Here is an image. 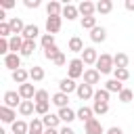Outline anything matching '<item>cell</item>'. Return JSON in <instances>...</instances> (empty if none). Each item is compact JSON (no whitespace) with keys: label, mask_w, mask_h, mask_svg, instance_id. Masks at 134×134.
<instances>
[{"label":"cell","mask_w":134,"mask_h":134,"mask_svg":"<svg viewBox=\"0 0 134 134\" xmlns=\"http://www.w3.org/2000/svg\"><path fill=\"white\" fill-rule=\"evenodd\" d=\"M84 61L82 59H71L67 63V77L71 80H77V77H84Z\"/></svg>","instance_id":"obj_1"},{"label":"cell","mask_w":134,"mask_h":134,"mask_svg":"<svg viewBox=\"0 0 134 134\" xmlns=\"http://www.w3.org/2000/svg\"><path fill=\"white\" fill-rule=\"evenodd\" d=\"M96 71L98 73H111V71H115V65H113V57L111 54H107V52H103L100 57H98V61H96Z\"/></svg>","instance_id":"obj_2"},{"label":"cell","mask_w":134,"mask_h":134,"mask_svg":"<svg viewBox=\"0 0 134 134\" xmlns=\"http://www.w3.org/2000/svg\"><path fill=\"white\" fill-rule=\"evenodd\" d=\"M2 100H4V107H10V109H19V105L23 103V98H21V94L17 90H6Z\"/></svg>","instance_id":"obj_3"},{"label":"cell","mask_w":134,"mask_h":134,"mask_svg":"<svg viewBox=\"0 0 134 134\" xmlns=\"http://www.w3.org/2000/svg\"><path fill=\"white\" fill-rule=\"evenodd\" d=\"M84 132H86V134H107L105 128H103V124H100L96 117H92L90 121L84 124Z\"/></svg>","instance_id":"obj_4"},{"label":"cell","mask_w":134,"mask_h":134,"mask_svg":"<svg viewBox=\"0 0 134 134\" xmlns=\"http://www.w3.org/2000/svg\"><path fill=\"white\" fill-rule=\"evenodd\" d=\"M98 57H100V54H98V52H96V50H94L92 46H86L80 59L84 61V65H96V61H98Z\"/></svg>","instance_id":"obj_5"},{"label":"cell","mask_w":134,"mask_h":134,"mask_svg":"<svg viewBox=\"0 0 134 134\" xmlns=\"http://www.w3.org/2000/svg\"><path fill=\"white\" fill-rule=\"evenodd\" d=\"M4 67L10 69V73L17 71V69H21V54H15V52L6 54V57H4Z\"/></svg>","instance_id":"obj_6"},{"label":"cell","mask_w":134,"mask_h":134,"mask_svg":"<svg viewBox=\"0 0 134 134\" xmlns=\"http://www.w3.org/2000/svg\"><path fill=\"white\" fill-rule=\"evenodd\" d=\"M98 82H100V73L96 71V67H90V69L84 71V84L94 88V84H98Z\"/></svg>","instance_id":"obj_7"},{"label":"cell","mask_w":134,"mask_h":134,"mask_svg":"<svg viewBox=\"0 0 134 134\" xmlns=\"http://www.w3.org/2000/svg\"><path fill=\"white\" fill-rule=\"evenodd\" d=\"M17 92L21 94V98H23V100H34V96H36V92H38V90L34 88V84H29V82H27V84H21Z\"/></svg>","instance_id":"obj_8"},{"label":"cell","mask_w":134,"mask_h":134,"mask_svg":"<svg viewBox=\"0 0 134 134\" xmlns=\"http://www.w3.org/2000/svg\"><path fill=\"white\" fill-rule=\"evenodd\" d=\"M77 98L80 100H88V98H94V88L88 86V84H77V90H75Z\"/></svg>","instance_id":"obj_9"},{"label":"cell","mask_w":134,"mask_h":134,"mask_svg":"<svg viewBox=\"0 0 134 134\" xmlns=\"http://www.w3.org/2000/svg\"><path fill=\"white\" fill-rule=\"evenodd\" d=\"M77 10H80V15H84V17H94V13H96V4L90 2V0H84V2L77 4Z\"/></svg>","instance_id":"obj_10"},{"label":"cell","mask_w":134,"mask_h":134,"mask_svg":"<svg viewBox=\"0 0 134 134\" xmlns=\"http://www.w3.org/2000/svg\"><path fill=\"white\" fill-rule=\"evenodd\" d=\"M75 90H77V84H75V80H71V77H63V80L59 82V92L71 94V92H75Z\"/></svg>","instance_id":"obj_11"},{"label":"cell","mask_w":134,"mask_h":134,"mask_svg":"<svg viewBox=\"0 0 134 134\" xmlns=\"http://www.w3.org/2000/svg\"><path fill=\"white\" fill-rule=\"evenodd\" d=\"M15 117H17V111H15V109H10V107H4V105L0 107V119H2L4 124H10V126H13V124L17 121Z\"/></svg>","instance_id":"obj_12"},{"label":"cell","mask_w":134,"mask_h":134,"mask_svg":"<svg viewBox=\"0 0 134 134\" xmlns=\"http://www.w3.org/2000/svg\"><path fill=\"white\" fill-rule=\"evenodd\" d=\"M61 23H63V17H48V19H46V31L54 36V34L61 29Z\"/></svg>","instance_id":"obj_13"},{"label":"cell","mask_w":134,"mask_h":134,"mask_svg":"<svg viewBox=\"0 0 134 134\" xmlns=\"http://www.w3.org/2000/svg\"><path fill=\"white\" fill-rule=\"evenodd\" d=\"M42 124H44V128H59V124H61V117H59V113H48V115H44L42 117Z\"/></svg>","instance_id":"obj_14"},{"label":"cell","mask_w":134,"mask_h":134,"mask_svg":"<svg viewBox=\"0 0 134 134\" xmlns=\"http://www.w3.org/2000/svg\"><path fill=\"white\" fill-rule=\"evenodd\" d=\"M46 13H48V17H61V15H63V6H61V2L50 0V2L46 4Z\"/></svg>","instance_id":"obj_15"},{"label":"cell","mask_w":134,"mask_h":134,"mask_svg":"<svg viewBox=\"0 0 134 134\" xmlns=\"http://www.w3.org/2000/svg\"><path fill=\"white\" fill-rule=\"evenodd\" d=\"M8 25H10V29H13V36H21L23 29H25V23H23L19 17H10V19H8Z\"/></svg>","instance_id":"obj_16"},{"label":"cell","mask_w":134,"mask_h":134,"mask_svg":"<svg viewBox=\"0 0 134 134\" xmlns=\"http://www.w3.org/2000/svg\"><path fill=\"white\" fill-rule=\"evenodd\" d=\"M90 40H92L94 44H98V42H105V40H107V29L96 25V27L90 31Z\"/></svg>","instance_id":"obj_17"},{"label":"cell","mask_w":134,"mask_h":134,"mask_svg":"<svg viewBox=\"0 0 134 134\" xmlns=\"http://www.w3.org/2000/svg\"><path fill=\"white\" fill-rule=\"evenodd\" d=\"M128 63H130V59H128L126 52L113 54V65H115V69H128Z\"/></svg>","instance_id":"obj_18"},{"label":"cell","mask_w":134,"mask_h":134,"mask_svg":"<svg viewBox=\"0 0 134 134\" xmlns=\"http://www.w3.org/2000/svg\"><path fill=\"white\" fill-rule=\"evenodd\" d=\"M50 103L57 105L59 109H63V107H67V103H69V94H65V92H54L52 98H50Z\"/></svg>","instance_id":"obj_19"},{"label":"cell","mask_w":134,"mask_h":134,"mask_svg":"<svg viewBox=\"0 0 134 134\" xmlns=\"http://www.w3.org/2000/svg\"><path fill=\"white\" fill-rule=\"evenodd\" d=\"M59 117H61V121L71 124L73 119H77V113L73 109H69V107H63V109H59Z\"/></svg>","instance_id":"obj_20"},{"label":"cell","mask_w":134,"mask_h":134,"mask_svg":"<svg viewBox=\"0 0 134 134\" xmlns=\"http://www.w3.org/2000/svg\"><path fill=\"white\" fill-rule=\"evenodd\" d=\"M23 36H13V38H8V46H10V52H15V54H19L21 52V48H23Z\"/></svg>","instance_id":"obj_21"},{"label":"cell","mask_w":134,"mask_h":134,"mask_svg":"<svg viewBox=\"0 0 134 134\" xmlns=\"http://www.w3.org/2000/svg\"><path fill=\"white\" fill-rule=\"evenodd\" d=\"M44 124H42V117H34L29 121V132L27 134H44Z\"/></svg>","instance_id":"obj_22"},{"label":"cell","mask_w":134,"mask_h":134,"mask_svg":"<svg viewBox=\"0 0 134 134\" xmlns=\"http://www.w3.org/2000/svg\"><path fill=\"white\" fill-rule=\"evenodd\" d=\"M77 15H80L77 6H73V4H65V6H63V15H61V17H65L67 21H73V19H77Z\"/></svg>","instance_id":"obj_23"},{"label":"cell","mask_w":134,"mask_h":134,"mask_svg":"<svg viewBox=\"0 0 134 134\" xmlns=\"http://www.w3.org/2000/svg\"><path fill=\"white\" fill-rule=\"evenodd\" d=\"M23 40H36L38 36H40V27L38 25H25V29H23Z\"/></svg>","instance_id":"obj_24"},{"label":"cell","mask_w":134,"mask_h":134,"mask_svg":"<svg viewBox=\"0 0 134 134\" xmlns=\"http://www.w3.org/2000/svg\"><path fill=\"white\" fill-rule=\"evenodd\" d=\"M10 75H13V80H15L19 86H21V84H27V80H29V71H27V69H23V67H21V69H17V71H13Z\"/></svg>","instance_id":"obj_25"},{"label":"cell","mask_w":134,"mask_h":134,"mask_svg":"<svg viewBox=\"0 0 134 134\" xmlns=\"http://www.w3.org/2000/svg\"><path fill=\"white\" fill-rule=\"evenodd\" d=\"M19 113H21L23 117H27V115L36 113V103H34V100H23V103L19 105Z\"/></svg>","instance_id":"obj_26"},{"label":"cell","mask_w":134,"mask_h":134,"mask_svg":"<svg viewBox=\"0 0 134 134\" xmlns=\"http://www.w3.org/2000/svg\"><path fill=\"white\" fill-rule=\"evenodd\" d=\"M75 113H77V119H82L84 124H86V121H90V119L94 117V111H92V107H84V105H82V107H80Z\"/></svg>","instance_id":"obj_27"},{"label":"cell","mask_w":134,"mask_h":134,"mask_svg":"<svg viewBox=\"0 0 134 134\" xmlns=\"http://www.w3.org/2000/svg\"><path fill=\"white\" fill-rule=\"evenodd\" d=\"M67 46H69V50H71V52H84V48H86V46H84V42H82V38H77V36L69 38V44H67Z\"/></svg>","instance_id":"obj_28"},{"label":"cell","mask_w":134,"mask_h":134,"mask_svg":"<svg viewBox=\"0 0 134 134\" xmlns=\"http://www.w3.org/2000/svg\"><path fill=\"white\" fill-rule=\"evenodd\" d=\"M111 10H113V2H111V0H98V2H96V13L107 15V13H111Z\"/></svg>","instance_id":"obj_29"},{"label":"cell","mask_w":134,"mask_h":134,"mask_svg":"<svg viewBox=\"0 0 134 134\" xmlns=\"http://www.w3.org/2000/svg\"><path fill=\"white\" fill-rule=\"evenodd\" d=\"M34 50H36V40H25L23 42V48H21V57H31L34 54Z\"/></svg>","instance_id":"obj_30"},{"label":"cell","mask_w":134,"mask_h":134,"mask_svg":"<svg viewBox=\"0 0 134 134\" xmlns=\"http://www.w3.org/2000/svg\"><path fill=\"white\" fill-rule=\"evenodd\" d=\"M105 90H109V92H117V94H119V92L124 90V84H121L119 80H115V77H113V80L105 82Z\"/></svg>","instance_id":"obj_31"},{"label":"cell","mask_w":134,"mask_h":134,"mask_svg":"<svg viewBox=\"0 0 134 134\" xmlns=\"http://www.w3.org/2000/svg\"><path fill=\"white\" fill-rule=\"evenodd\" d=\"M10 128H13V134H27L29 132V124H25L23 119H17Z\"/></svg>","instance_id":"obj_32"},{"label":"cell","mask_w":134,"mask_h":134,"mask_svg":"<svg viewBox=\"0 0 134 134\" xmlns=\"http://www.w3.org/2000/svg\"><path fill=\"white\" fill-rule=\"evenodd\" d=\"M29 80H31V82H42V80H44V69L38 67V65H34V67L29 69Z\"/></svg>","instance_id":"obj_33"},{"label":"cell","mask_w":134,"mask_h":134,"mask_svg":"<svg viewBox=\"0 0 134 134\" xmlns=\"http://www.w3.org/2000/svg\"><path fill=\"white\" fill-rule=\"evenodd\" d=\"M109 96H111V92L105 90V88L94 90V103H107V105H109Z\"/></svg>","instance_id":"obj_34"},{"label":"cell","mask_w":134,"mask_h":134,"mask_svg":"<svg viewBox=\"0 0 134 134\" xmlns=\"http://www.w3.org/2000/svg\"><path fill=\"white\" fill-rule=\"evenodd\" d=\"M50 98H52V96L48 94V90H42V88H40V90L36 92V96H34V103H50Z\"/></svg>","instance_id":"obj_35"},{"label":"cell","mask_w":134,"mask_h":134,"mask_svg":"<svg viewBox=\"0 0 134 134\" xmlns=\"http://www.w3.org/2000/svg\"><path fill=\"white\" fill-rule=\"evenodd\" d=\"M117 96H119V100H121V103H132V100H134V90L124 88V90H121Z\"/></svg>","instance_id":"obj_36"},{"label":"cell","mask_w":134,"mask_h":134,"mask_svg":"<svg viewBox=\"0 0 134 134\" xmlns=\"http://www.w3.org/2000/svg\"><path fill=\"white\" fill-rule=\"evenodd\" d=\"M96 27V17H82V29H94Z\"/></svg>","instance_id":"obj_37"},{"label":"cell","mask_w":134,"mask_h":134,"mask_svg":"<svg viewBox=\"0 0 134 134\" xmlns=\"http://www.w3.org/2000/svg\"><path fill=\"white\" fill-rule=\"evenodd\" d=\"M8 36L13 38V29H10V25H8V21H4V23H0V38H4V40H8Z\"/></svg>","instance_id":"obj_38"},{"label":"cell","mask_w":134,"mask_h":134,"mask_svg":"<svg viewBox=\"0 0 134 134\" xmlns=\"http://www.w3.org/2000/svg\"><path fill=\"white\" fill-rule=\"evenodd\" d=\"M59 54H61V50H59V48H57V44H54V46H50V48H46V50H44V57H46V59H48V61H54V59H57V57H59Z\"/></svg>","instance_id":"obj_39"},{"label":"cell","mask_w":134,"mask_h":134,"mask_svg":"<svg viewBox=\"0 0 134 134\" xmlns=\"http://www.w3.org/2000/svg\"><path fill=\"white\" fill-rule=\"evenodd\" d=\"M92 111H94V115H105L109 111V105L107 103H94L92 105Z\"/></svg>","instance_id":"obj_40"},{"label":"cell","mask_w":134,"mask_h":134,"mask_svg":"<svg viewBox=\"0 0 134 134\" xmlns=\"http://www.w3.org/2000/svg\"><path fill=\"white\" fill-rule=\"evenodd\" d=\"M50 46H54V36L52 34H42V48L46 50Z\"/></svg>","instance_id":"obj_41"},{"label":"cell","mask_w":134,"mask_h":134,"mask_svg":"<svg viewBox=\"0 0 134 134\" xmlns=\"http://www.w3.org/2000/svg\"><path fill=\"white\" fill-rule=\"evenodd\" d=\"M113 77L119 80V82H126V80L130 77V71H128V69H115V71H113Z\"/></svg>","instance_id":"obj_42"},{"label":"cell","mask_w":134,"mask_h":134,"mask_svg":"<svg viewBox=\"0 0 134 134\" xmlns=\"http://www.w3.org/2000/svg\"><path fill=\"white\" fill-rule=\"evenodd\" d=\"M36 113L38 115H48V103H36Z\"/></svg>","instance_id":"obj_43"},{"label":"cell","mask_w":134,"mask_h":134,"mask_svg":"<svg viewBox=\"0 0 134 134\" xmlns=\"http://www.w3.org/2000/svg\"><path fill=\"white\" fill-rule=\"evenodd\" d=\"M23 4H25L27 8H38V6H40V0H23Z\"/></svg>","instance_id":"obj_44"},{"label":"cell","mask_w":134,"mask_h":134,"mask_svg":"<svg viewBox=\"0 0 134 134\" xmlns=\"http://www.w3.org/2000/svg\"><path fill=\"white\" fill-rule=\"evenodd\" d=\"M52 63H54V65H57V67H63V65H65V54H63V52H61V54H59V57H57V59H54V61H52Z\"/></svg>","instance_id":"obj_45"},{"label":"cell","mask_w":134,"mask_h":134,"mask_svg":"<svg viewBox=\"0 0 134 134\" xmlns=\"http://www.w3.org/2000/svg\"><path fill=\"white\" fill-rule=\"evenodd\" d=\"M0 6L6 10V8H13V6H15V2H13V0H0Z\"/></svg>","instance_id":"obj_46"},{"label":"cell","mask_w":134,"mask_h":134,"mask_svg":"<svg viewBox=\"0 0 134 134\" xmlns=\"http://www.w3.org/2000/svg\"><path fill=\"white\" fill-rule=\"evenodd\" d=\"M107 134H124V132H121V128H119V126H113V128H109V130H107Z\"/></svg>","instance_id":"obj_47"},{"label":"cell","mask_w":134,"mask_h":134,"mask_svg":"<svg viewBox=\"0 0 134 134\" xmlns=\"http://www.w3.org/2000/svg\"><path fill=\"white\" fill-rule=\"evenodd\" d=\"M59 132H61V134H75V130H73V128H69V126H65V128H61Z\"/></svg>","instance_id":"obj_48"},{"label":"cell","mask_w":134,"mask_h":134,"mask_svg":"<svg viewBox=\"0 0 134 134\" xmlns=\"http://www.w3.org/2000/svg\"><path fill=\"white\" fill-rule=\"evenodd\" d=\"M124 6H126L128 10H134V0H126V2H124Z\"/></svg>","instance_id":"obj_49"},{"label":"cell","mask_w":134,"mask_h":134,"mask_svg":"<svg viewBox=\"0 0 134 134\" xmlns=\"http://www.w3.org/2000/svg\"><path fill=\"white\" fill-rule=\"evenodd\" d=\"M44 134H61V132H59V130H54V128H46V130H44Z\"/></svg>","instance_id":"obj_50"}]
</instances>
